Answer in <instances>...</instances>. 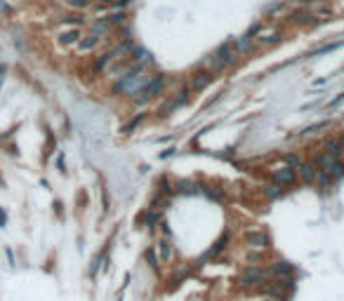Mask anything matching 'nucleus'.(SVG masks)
Wrapping results in <instances>:
<instances>
[{"instance_id":"2f4dec72","label":"nucleus","mask_w":344,"mask_h":301,"mask_svg":"<svg viewBox=\"0 0 344 301\" xmlns=\"http://www.w3.org/2000/svg\"><path fill=\"white\" fill-rule=\"evenodd\" d=\"M285 162H288L290 167H297V165L302 162V160H299L297 155H295V153H288V155H285Z\"/></svg>"},{"instance_id":"7ed1b4c3","label":"nucleus","mask_w":344,"mask_h":301,"mask_svg":"<svg viewBox=\"0 0 344 301\" xmlns=\"http://www.w3.org/2000/svg\"><path fill=\"white\" fill-rule=\"evenodd\" d=\"M163 89H165V75H151V80L146 82V87L142 89V97L137 99V101L139 104H149L151 99L163 94Z\"/></svg>"},{"instance_id":"ddd939ff","label":"nucleus","mask_w":344,"mask_h":301,"mask_svg":"<svg viewBox=\"0 0 344 301\" xmlns=\"http://www.w3.org/2000/svg\"><path fill=\"white\" fill-rule=\"evenodd\" d=\"M255 38H257L259 45H271V43H278L281 40V33L278 31H259Z\"/></svg>"},{"instance_id":"4be33fe9","label":"nucleus","mask_w":344,"mask_h":301,"mask_svg":"<svg viewBox=\"0 0 344 301\" xmlns=\"http://www.w3.org/2000/svg\"><path fill=\"white\" fill-rule=\"evenodd\" d=\"M158 252H161V259L163 261H170L172 259V247L168 240H158Z\"/></svg>"},{"instance_id":"2eb2a0df","label":"nucleus","mask_w":344,"mask_h":301,"mask_svg":"<svg viewBox=\"0 0 344 301\" xmlns=\"http://www.w3.org/2000/svg\"><path fill=\"white\" fill-rule=\"evenodd\" d=\"M78 40H81V31H78V28H71V31L59 33V43L62 45H76Z\"/></svg>"},{"instance_id":"6ab92c4d","label":"nucleus","mask_w":344,"mask_h":301,"mask_svg":"<svg viewBox=\"0 0 344 301\" xmlns=\"http://www.w3.org/2000/svg\"><path fill=\"white\" fill-rule=\"evenodd\" d=\"M113 59H116V54H113V50H111V52H104V54L99 57V59L94 62V71H104V69H106V66H109V64L113 62Z\"/></svg>"},{"instance_id":"39448f33","label":"nucleus","mask_w":344,"mask_h":301,"mask_svg":"<svg viewBox=\"0 0 344 301\" xmlns=\"http://www.w3.org/2000/svg\"><path fill=\"white\" fill-rule=\"evenodd\" d=\"M295 179H297V172H295V167H290V165L273 169V174H271V181L281 184V186H290V184H295Z\"/></svg>"},{"instance_id":"f03ea898","label":"nucleus","mask_w":344,"mask_h":301,"mask_svg":"<svg viewBox=\"0 0 344 301\" xmlns=\"http://www.w3.org/2000/svg\"><path fill=\"white\" fill-rule=\"evenodd\" d=\"M236 43H234V38L231 40H227V43H222L215 50V54L208 59L210 64V73H219V71H224V69H229L231 64H234V57H236Z\"/></svg>"},{"instance_id":"20e7f679","label":"nucleus","mask_w":344,"mask_h":301,"mask_svg":"<svg viewBox=\"0 0 344 301\" xmlns=\"http://www.w3.org/2000/svg\"><path fill=\"white\" fill-rule=\"evenodd\" d=\"M266 271L264 268H259V266H248V268H243V273H241V287H255V285H259L266 280Z\"/></svg>"},{"instance_id":"f3484780","label":"nucleus","mask_w":344,"mask_h":301,"mask_svg":"<svg viewBox=\"0 0 344 301\" xmlns=\"http://www.w3.org/2000/svg\"><path fill=\"white\" fill-rule=\"evenodd\" d=\"M292 268H295V266L290 264V261H276V264H271V273L281 278V275H290V273H292Z\"/></svg>"},{"instance_id":"bb28decb","label":"nucleus","mask_w":344,"mask_h":301,"mask_svg":"<svg viewBox=\"0 0 344 301\" xmlns=\"http://www.w3.org/2000/svg\"><path fill=\"white\" fill-rule=\"evenodd\" d=\"M328 172H330V177H333V179H342L344 177V165L340 162V160H335V162L330 165V169H328Z\"/></svg>"},{"instance_id":"6e6552de","label":"nucleus","mask_w":344,"mask_h":301,"mask_svg":"<svg viewBox=\"0 0 344 301\" xmlns=\"http://www.w3.org/2000/svg\"><path fill=\"white\" fill-rule=\"evenodd\" d=\"M245 242H248L250 247H257V249L271 247V240H269V235H266L264 230H250V233L245 235Z\"/></svg>"},{"instance_id":"dca6fc26","label":"nucleus","mask_w":344,"mask_h":301,"mask_svg":"<svg viewBox=\"0 0 344 301\" xmlns=\"http://www.w3.org/2000/svg\"><path fill=\"white\" fill-rule=\"evenodd\" d=\"M290 19H292L295 24H311L316 17H314L311 12H307V9H297V12H290Z\"/></svg>"},{"instance_id":"412c9836","label":"nucleus","mask_w":344,"mask_h":301,"mask_svg":"<svg viewBox=\"0 0 344 301\" xmlns=\"http://www.w3.org/2000/svg\"><path fill=\"white\" fill-rule=\"evenodd\" d=\"M264 195H266V198H281L283 195V188H281V184H276V181H273V184H266V186H264Z\"/></svg>"},{"instance_id":"c756f323","label":"nucleus","mask_w":344,"mask_h":301,"mask_svg":"<svg viewBox=\"0 0 344 301\" xmlns=\"http://www.w3.org/2000/svg\"><path fill=\"white\" fill-rule=\"evenodd\" d=\"M200 191L208 195V198H212V200H222V198H224V195H222V191H212V186H208V184H203V186H200Z\"/></svg>"},{"instance_id":"e433bc0d","label":"nucleus","mask_w":344,"mask_h":301,"mask_svg":"<svg viewBox=\"0 0 344 301\" xmlns=\"http://www.w3.org/2000/svg\"><path fill=\"white\" fill-rule=\"evenodd\" d=\"M7 224V214H5V210L0 207V226H5Z\"/></svg>"},{"instance_id":"4c0bfd02","label":"nucleus","mask_w":344,"mask_h":301,"mask_svg":"<svg viewBox=\"0 0 344 301\" xmlns=\"http://www.w3.org/2000/svg\"><path fill=\"white\" fill-rule=\"evenodd\" d=\"M156 219H158L156 214H149V217H146V224H149V226H154V224H156Z\"/></svg>"},{"instance_id":"1a4fd4ad","label":"nucleus","mask_w":344,"mask_h":301,"mask_svg":"<svg viewBox=\"0 0 344 301\" xmlns=\"http://www.w3.org/2000/svg\"><path fill=\"white\" fill-rule=\"evenodd\" d=\"M297 169H299V179H302V181H307V184H314V181H316L318 167L314 162H299Z\"/></svg>"},{"instance_id":"c9c22d12","label":"nucleus","mask_w":344,"mask_h":301,"mask_svg":"<svg viewBox=\"0 0 344 301\" xmlns=\"http://www.w3.org/2000/svg\"><path fill=\"white\" fill-rule=\"evenodd\" d=\"M342 101H344V92H342V94H340V97H335V99H333V101L328 104V108H337V106H340V104H342Z\"/></svg>"},{"instance_id":"c85d7f7f","label":"nucleus","mask_w":344,"mask_h":301,"mask_svg":"<svg viewBox=\"0 0 344 301\" xmlns=\"http://www.w3.org/2000/svg\"><path fill=\"white\" fill-rule=\"evenodd\" d=\"M142 120H144V115H142V113H139V115H135V118H132V120H130V123H127L125 127H123V130H120V132H123V134H130V132H132V130H135V127H137V125L142 123Z\"/></svg>"},{"instance_id":"0eeeda50","label":"nucleus","mask_w":344,"mask_h":301,"mask_svg":"<svg viewBox=\"0 0 344 301\" xmlns=\"http://www.w3.org/2000/svg\"><path fill=\"white\" fill-rule=\"evenodd\" d=\"M186 101H189V89H181L179 97H172L170 101H165L163 106H161V115H163V118H165V115H170L172 111H177V108L184 106Z\"/></svg>"},{"instance_id":"a211bd4d","label":"nucleus","mask_w":344,"mask_h":301,"mask_svg":"<svg viewBox=\"0 0 344 301\" xmlns=\"http://www.w3.org/2000/svg\"><path fill=\"white\" fill-rule=\"evenodd\" d=\"M234 43H236V52H241V54H245V52H250V50H253V38L248 36V33L241 36V38H236Z\"/></svg>"},{"instance_id":"b1692460","label":"nucleus","mask_w":344,"mask_h":301,"mask_svg":"<svg viewBox=\"0 0 344 301\" xmlns=\"http://www.w3.org/2000/svg\"><path fill=\"white\" fill-rule=\"evenodd\" d=\"M104 19L109 21L111 26H120V24H123V21L127 19V14H125V12H111V14H106Z\"/></svg>"},{"instance_id":"9d476101","label":"nucleus","mask_w":344,"mask_h":301,"mask_svg":"<svg viewBox=\"0 0 344 301\" xmlns=\"http://www.w3.org/2000/svg\"><path fill=\"white\" fill-rule=\"evenodd\" d=\"M212 75L215 73H210V71H198L193 78H191V87L193 89H205L210 85V80H212Z\"/></svg>"},{"instance_id":"f704fd0d","label":"nucleus","mask_w":344,"mask_h":301,"mask_svg":"<svg viewBox=\"0 0 344 301\" xmlns=\"http://www.w3.org/2000/svg\"><path fill=\"white\" fill-rule=\"evenodd\" d=\"M281 7H283V2H273V5H266L264 12H266V14H273V12H278Z\"/></svg>"},{"instance_id":"473e14b6","label":"nucleus","mask_w":344,"mask_h":301,"mask_svg":"<svg viewBox=\"0 0 344 301\" xmlns=\"http://www.w3.org/2000/svg\"><path fill=\"white\" fill-rule=\"evenodd\" d=\"M146 259H149L151 268H158V259H156V252H154V249H146Z\"/></svg>"},{"instance_id":"cd10ccee","label":"nucleus","mask_w":344,"mask_h":301,"mask_svg":"<svg viewBox=\"0 0 344 301\" xmlns=\"http://www.w3.org/2000/svg\"><path fill=\"white\" fill-rule=\"evenodd\" d=\"M66 5L71 9H87L92 5V0H66Z\"/></svg>"},{"instance_id":"aec40b11","label":"nucleus","mask_w":344,"mask_h":301,"mask_svg":"<svg viewBox=\"0 0 344 301\" xmlns=\"http://www.w3.org/2000/svg\"><path fill=\"white\" fill-rule=\"evenodd\" d=\"M335 160L337 158H333L330 153H321V155L314 160V165H316V167H321V169H330V165H333Z\"/></svg>"},{"instance_id":"72a5a7b5","label":"nucleus","mask_w":344,"mask_h":301,"mask_svg":"<svg viewBox=\"0 0 344 301\" xmlns=\"http://www.w3.org/2000/svg\"><path fill=\"white\" fill-rule=\"evenodd\" d=\"M278 285H281L283 290H288V287H292V278H290V275H281V280H278Z\"/></svg>"},{"instance_id":"f257e3e1","label":"nucleus","mask_w":344,"mask_h":301,"mask_svg":"<svg viewBox=\"0 0 344 301\" xmlns=\"http://www.w3.org/2000/svg\"><path fill=\"white\" fill-rule=\"evenodd\" d=\"M149 80H151V75L146 71H142V69H130L123 78L113 82L111 92L113 94H137V92H142L146 87Z\"/></svg>"},{"instance_id":"5701e85b","label":"nucleus","mask_w":344,"mask_h":301,"mask_svg":"<svg viewBox=\"0 0 344 301\" xmlns=\"http://www.w3.org/2000/svg\"><path fill=\"white\" fill-rule=\"evenodd\" d=\"M328 120H321V123H314V125H307V127H304V130H302V132L299 134H316V132H321V130H328Z\"/></svg>"},{"instance_id":"393cba45","label":"nucleus","mask_w":344,"mask_h":301,"mask_svg":"<svg viewBox=\"0 0 344 301\" xmlns=\"http://www.w3.org/2000/svg\"><path fill=\"white\" fill-rule=\"evenodd\" d=\"M264 294H266V297H273V299H283V287L278 283L266 285V287H264Z\"/></svg>"},{"instance_id":"58836bf2","label":"nucleus","mask_w":344,"mask_h":301,"mask_svg":"<svg viewBox=\"0 0 344 301\" xmlns=\"http://www.w3.org/2000/svg\"><path fill=\"white\" fill-rule=\"evenodd\" d=\"M297 2H302V5H311V2H318V0H297Z\"/></svg>"},{"instance_id":"9b49d317","label":"nucleus","mask_w":344,"mask_h":301,"mask_svg":"<svg viewBox=\"0 0 344 301\" xmlns=\"http://www.w3.org/2000/svg\"><path fill=\"white\" fill-rule=\"evenodd\" d=\"M111 31H113V26H111V24L104 17L90 24V33H94V36H109Z\"/></svg>"},{"instance_id":"f8f14e48","label":"nucleus","mask_w":344,"mask_h":301,"mask_svg":"<svg viewBox=\"0 0 344 301\" xmlns=\"http://www.w3.org/2000/svg\"><path fill=\"white\" fill-rule=\"evenodd\" d=\"M76 45H78V50H81V52H92V50H94V47L99 45V36L90 33V36H85L83 40H78Z\"/></svg>"},{"instance_id":"a878e982","label":"nucleus","mask_w":344,"mask_h":301,"mask_svg":"<svg viewBox=\"0 0 344 301\" xmlns=\"http://www.w3.org/2000/svg\"><path fill=\"white\" fill-rule=\"evenodd\" d=\"M174 188H177L179 193H196V191H198V186H196L193 181H177Z\"/></svg>"},{"instance_id":"7c9ffc66","label":"nucleus","mask_w":344,"mask_h":301,"mask_svg":"<svg viewBox=\"0 0 344 301\" xmlns=\"http://www.w3.org/2000/svg\"><path fill=\"white\" fill-rule=\"evenodd\" d=\"M62 21L64 24H76V26H83V24H85V19L78 17V14H64Z\"/></svg>"},{"instance_id":"423d86ee","label":"nucleus","mask_w":344,"mask_h":301,"mask_svg":"<svg viewBox=\"0 0 344 301\" xmlns=\"http://www.w3.org/2000/svg\"><path fill=\"white\" fill-rule=\"evenodd\" d=\"M130 54H132V69H142L144 71L146 66H154V57L144 47H135Z\"/></svg>"},{"instance_id":"4468645a","label":"nucleus","mask_w":344,"mask_h":301,"mask_svg":"<svg viewBox=\"0 0 344 301\" xmlns=\"http://www.w3.org/2000/svg\"><path fill=\"white\" fill-rule=\"evenodd\" d=\"M227 242H229V230H224V233H222V238H219L217 242H215V245H212V247L208 249V254H205V259H210V257H217L219 252H222V249L227 247Z\"/></svg>"}]
</instances>
